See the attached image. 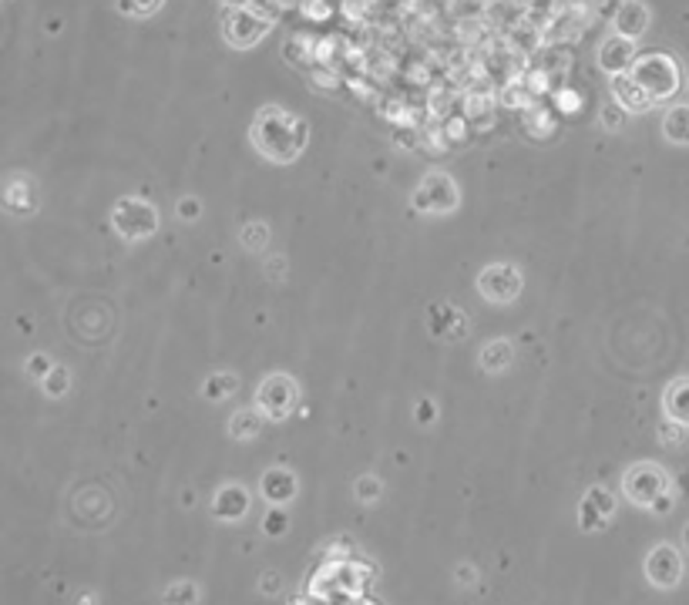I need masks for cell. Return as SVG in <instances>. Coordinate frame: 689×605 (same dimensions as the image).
Returning <instances> with one entry per match:
<instances>
[{
  "label": "cell",
  "instance_id": "cell-31",
  "mask_svg": "<svg viewBox=\"0 0 689 605\" xmlns=\"http://www.w3.org/2000/svg\"><path fill=\"white\" fill-rule=\"evenodd\" d=\"M437 417H441L437 400H434V397H418V404H414V420H418L420 427H431V424H437Z\"/></svg>",
  "mask_w": 689,
  "mask_h": 605
},
{
  "label": "cell",
  "instance_id": "cell-9",
  "mask_svg": "<svg viewBox=\"0 0 689 605\" xmlns=\"http://www.w3.org/2000/svg\"><path fill=\"white\" fill-rule=\"evenodd\" d=\"M642 572H646V582L656 585V589H676L679 582H683V555H679L676 545L669 542H659L649 548V555L642 562Z\"/></svg>",
  "mask_w": 689,
  "mask_h": 605
},
{
  "label": "cell",
  "instance_id": "cell-7",
  "mask_svg": "<svg viewBox=\"0 0 689 605\" xmlns=\"http://www.w3.org/2000/svg\"><path fill=\"white\" fill-rule=\"evenodd\" d=\"M666 491H669V474H666L656 461H639V464H632V468L622 474V494H626L636 508H646V511H649L656 498Z\"/></svg>",
  "mask_w": 689,
  "mask_h": 605
},
{
  "label": "cell",
  "instance_id": "cell-12",
  "mask_svg": "<svg viewBox=\"0 0 689 605\" xmlns=\"http://www.w3.org/2000/svg\"><path fill=\"white\" fill-rule=\"evenodd\" d=\"M259 494H262V501L286 508L299 494V478L289 468H283V464H272V468L259 474Z\"/></svg>",
  "mask_w": 689,
  "mask_h": 605
},
{
  "label": "cell",
  "instance_id": "cell-27",
  "mask_svg": "<svg viewBox=\"0 0 689 605\" xmlns=\"http://www.w3.org/2000/svg\"><path fill=\"white\" fill-rule=\"evenodd\" d=\"M165 7V0H118V14L124 17H152Z\"/></svg>",
  "mask_w": 689,
  "mask_h": 605
},
{
  "label": "cell",
  "instance_id": "cell-28",
  "mask_svg": "<svg viewBox=\"0 0 689 605\" xmlns=\"http://www.w3.org/2000/svg\"><path fill=\"white\" fill-rule=\"evenodd\" d=\"M585 498H589L592 505L599 508V511H602L609 521L616 518V494L609 491V488H602V484H592L589 491H585Z\"/></svg>",
  "mask_w": 689,
  "mask_h": 605
},
{
  "label": "cell",
  "instance_id": "cell-4",
  "mask_svg": "<svg viewBox=\"0 0 689 605\" xmlns=\"http://www.w3.org/2000/svg\"><path fill=\"white\" fill-rule=\"evenodd\" d=\"M296 404H299V383H296V377H289L283 371L266 373L259 380L256 394H253V408L270 424H283V420L293 417Z\"/></svg>",
  "mask_w": 689,
  "mask_h": 605
},
{
  "label": "cell",
  "instance_id": "cell-33",
  "mask_svg": "<svg viewBox=\"0 0 689 605\" xmlns=\"http://www.w3.org/2000/svg\"><path fill=\"white\" fill-rule=\"evenodd\" d=\"M51 371H54V360H51L48 353H31V357H27V363H24V373H27V377H34L37 383L44 380Z\"/></svg>",
  "mask_w": 689,
  "mask_h": 605
},
{
  "label": "cell",
  "instance_id": "cell-26",
  "mask_svg": "<svg viewBox=\"0 0 689 605\" xmlns=\"http://www.w3.org/2000/svg\"><path fill=\"white\" fill-rule=\"evenodd\" d=\"M41 390L51 397V400H58V397H64L68 390H71V371L64 367V363H54V371L41 380Z\"/></svg>",
  "mask_w": 689,
  "mask_h": 605
},
{
  "label": "cell",
  "instance_id": "cell-37",
  "mask_svg": "<svg viewBox=\"0 0 689 605\" xmlns=\"http://www.w3.org/2000/svg\"><path fill=\"white\" fill-rule=\"evenodd\" d=\"M266 276H270V280H283L286 256H270V252H266Z\"/></svg>",
  "mask_w": 689,
  "mask_h": 605
},
{
  "label": "cell",
  "instance_id": "cell-17",
  "mask_svg": "<svg viewBox=\"0 0 689 605\" xmlns=\"http://www.w3.org/2000/svg\"><path fill=\"white\" fill-rule=\"evenodd\" d=\"M663 414L679 427H689V377H676L663 390Z\"/></svg>",
  "mask_w": 689,
  "mask_h": 605
},
{
  "label": "cell",
  "instance_id": "cell-14",
  "mask_svg": "<svg viewBox=\"0 0 689 605\" xmlns=\"http://www.w3.org/2000/svg\"><path fill=\"white\" fill-rule=\"evenodd\" d=\"M468 313L464 309L451 307V303H434L427 309V330L437 340H464L468 336Z\"/></svg>",
  "mask_w": 689,
  "mask_h": 605
},
{
  "label": "cell",
  "instance_id": "cell-25",
  "mask_svg": "<svg viewBox=\"0 0 689 605\" xmlns=\"http://www.w3.org/2000/svg\"><path fill=\"white\" fill-rule=\"evenodd\" d=\"M609 525H612V521L605 518L602 511H599V508L592 505L589 498L582 494V501H579V528L585 531V535H595V531H605Z\"/></svg>",
  "mask_w": 689,
  "mask_h": 605
},
{
  "label": "cell",
  "instance_id": "cell-16",
  "mask_svg": "<svg viewBox=\"0 0 689 605\" xmlns=\"http://www.w3.org/2000/svg\"><path fill=\"white\" fill-rule=\"evenodd\" d=\"M511 363H515V344H511L508 336H494V340H488V344L481 346L478 367L484 373L498 377V373L511 371Z\"/></svg>",
  "mask_w": 689,
  "mask_h": 605
},
{
  "label": "cell",
  "instance_id": "cell-5",
  "mask_svg": "<svg viewBox=\"0 0 689 605\" xmlns=\"http://www.w3.org/2000/svg\"><path fill=\"white\" fill-rule=\"evenodd\" d=\"M474 289H478L481 299H484L488 307H508V303H515V299L521 297L525 272H521L518 262H508V260L488 262V266L478 272Z\"/></svg>",
  "mask_w": 689,
  "mask_h": 605
},
{
  "label": "cell",
  "instance_id": "cell-20",
  "mask_svg": "<svg viewBox=\"0 0 689 605\" xmlns=\"http://www.w3.org/2000/svg\"><path fill=\"white\" fill-rule=\"evenodd\" d=\"M262 424H266V417H262L256 408H239V410H233V417H229V424H225V431H229V437H235V441H256L259 431H262Z\"/></svg>",
  "mask_w": 689,
  "mask_h": 605
},
{
  "label": "cell",
  "instance_id": "cell-10",
  "mask_svg": "<svg viewBox=\"0 0 689 605\" xmlns=\"http://www.w3.org/2000/svg\"><path fill=\"white\" fill-rule=\"evenodd\" d=\"M209 508L216 521H225V525L243 521L253 511V491L243 481H225L222 488H216Z\"/></svg>",
  "mask_w": 689,
  "mask_h": 605
},
{
  "label": "cell",
  "instance_id": "cell-36",
  "mask_svg": "<svg viewBox=\"0 0 689 605\" xmlns=\"http://www.w3.org/2000/svg\"><path fill=\"white\" fill-rule=\"evenodd\" d=\"M455 582L461 585V589H471V585L478 582V572H474V565H468V562H461V565L455 568Z\"/></svg>",
  "mask_w": 689,
  "mask_h": 605
},
{
  "label": "cell",
  "instance_id": "cell-40",
  "mask_svg": "<svg viewBox=\"0 0 689 605\" xmlns=\"http://www.w3.org/2000/svg\"><path fill=\"white\" fill-rule=\"evenodd\" d=\"M78 605H98V602H95V595H91V592H85V595H81V602H78Z\"/></svg>",
  "mask_w": 689,
  "mask_h": 605
},
{
  "label": "cell",
  "instance_id": "cell-23",
  "mask_svg": "<svg viewBox=\"0 0 689 605\" xmlns=\"http://www.w3.org/2000/svg\"><path fill=\"white\" fill-rule=\"evenodd\" d=\"M270 239H272V229L262 219H249L243 229H239V246L246 249V252H266L270 249Z\"/></svg>",
  "mask_w": 689,
  "mask_h": 605
},
{
  "label": "cell",
  "instance_id": "cell-6",
  "mask_svg": "<svg viewBox=\"0 0 689 605\" xmlns=\"http://www.w3.org/2000/svg\"><path fill=\"white\" fill-rule=\"evenodd\" d=\"M629 75L639 81L642 91H646L656 105H659V101H669L679 91L676 61H673L669 54H659V50L636 58V64H632V71H629Z\"/></svg>",
  "mask_w": 689,
  "mask_h": 605
},
{
  "label": "cell",
  "instance_id": "cell-22",
  "mask_svg": "<svg viewBox=\"0 0 689 605\" xmlns=\"http://www.w3.org/2000/svg\"><path fill=\"white\" fill-rule=\"evenodd\" d=\"M202 589L192 579H175L161 589V605H198Z\"/></svg>",
  "mask_w": 689,
  "mask_h": 605
},
{
  "label": "cell",
  "instance_id": "cell-2",
  "mask_svg": "<svg viewBox=\"0 0 689 605\" xmlns=\"http://www.w3.org/2000/svg\"><path fill=\"white\" fill-rule=\"evenodd\" d=\"M111 229L124 243H145L161 229V212L155 202L142 196H122L111 206Z\"/></svg>",
  "mask_w": 689,
  "mask_h": 605
},
{
  "label": "cell",
  "instance_id": "cell-24",
  "mask_svg": "<svg viewBox=\"0 0 689 605\" xmlns=\"http://www.w3.org/2000/svg\"><path fill=\"white\" fill-rule=\"evenodd\" d=\"M354 498L360 505H377L383 498V478L381 474H360L354 481Z\"/></svg>",
  "mask_w": 689,
  "mask_h": 605
},
{
  "label": "cell",
  "instance_id": "cell-30",
  "mask_svg": "<svg viewBox=\"0 0 689 605\" xmlns=\"http://www.w3.org/2000/svg\"><path fill=\"white\" fill-rule=\"evenodd\" d=\"M262 531H266L270 538H280V535H286V531H289V515H286V508L270 505L266 518H262Z\"/></svg>",
  "mask_w": 689,
  "mask_h": 605
},
{
  "label": "cell",
  "instance_id": "cell-32",
  "mask_svg": "<svg viewBox=\"0 0 689 605\" xmlns=\"http://www.w3.org/2000/svg\"><path fill=\"white\" fill-rule=\"evenodd\" d=\"M175 215H179V223H198L202 219V198L182 196L175 202Z\"/></svg>",
  "mask_w": 689,
  "mask_h": 605
},
{
  "label": "cell",
  "instance_id": "cell-35",
  "mask_svg": "<svg viewBox=\"0 0 689 605\" xmlns=\"http://www.w3.org/2000/svg\"><path fill=\"white\" fill-rule=\"evenodd\" d=\"M683 431H686V427H679L673 420H663V424H659V441H663L666 447H676L679 441H683Z\"/></svg>",
  "mask_w": 689,
  "mask_h": 605
},
{
  "label": "cell",
  "instance_id": "cell-39",
  "mask_svg": "<svg viewBox=\"0 0 689 605\" xmlns=\"http://www.w3.org/2000/svg\"><path fill=\"white\" fill-rule=\"evenodd\" d=\"M225 11H239V7H253V0H219Z\"/></svg>",
  "mask_w": 689,
  "mask_h": 605
},
{
  "label": "cell",
  "instance_id": "cell-3",
  "mask_svg": "<svg viewBox=\"0 0 689 605\" xmlns=\"http://www.w3.org/2000/svg\"><path fill=\"white\" fill-rule=\"evenodd\" d=\"M410 209L420 212V215H451V212L461 209V186H457L455 175L434 172L420 175V182L410 192Z\"/></svg>",
  "mask_w": 689,
  "mask_h": 605
},
{
  "label": "cell",
  "instance_id": "cell-13",
  "mask_svg": "<svg viewBox=\"0 0 689 605\" xmlns=\"http://www.w3.org/2000/svg\"><path fill=\"white\" fill-rule=\"evenodd\" d=\"M37 186L27 175H11L0 182V209L11 215H34L37 212Z\"/></svg>",
  "mask_w": 689,
  "mask_h": 605
},
{
  "label": "cell",
  "instance_id": "cell-38",
  "mask_svg": "<svg viewBox=\"0 0 689 605\" xmlns=\"http://www.w3.org/2000/svg\"><path fill=\"white\" fill-rule=\"evenodd\" d=\"M673 508H676V498H673V488H669L666 494H659V498H656L649 511H653V515H669Z\"/></svg>",
  "mask_w": 689,
  "mask_h": 605
},
{
  "label": "cell",
  "instance_id": "cell-34",
  "mask_svg": "<svg viewBox=\"0 0 689 605\" xmlns=\"http://www.w3.org/2000/svg\"><path fill=\"white\" fill-rule=\"evenodd\" d=\"M256 589H259V595L272 599V595L283 592V575H280V572H266V575H259Z\"/></svg>",
  "mask_w": 689,
  "mask_h": 605
},
{
  "label": "cell",
  "instance_id": "cell-1",
  "mask_svg": "<svg viewBox=\"0 0 689 605\" xmlns=\"http://www.w3.org/2000/svg\"><path fill=\"white\" fill-rule=\"evenodd\" d=\"M253 149L272 165H289L309 145V124L303 115L286 112L283 105H262L249 124Z\"/></svg>",
  "mask_w": 689,
  "mask_h": 605
},
{
  "label": "cell",
  "instance_id": "cell-41",
  "mask_svg": "<svg viewBox=\"0 0 689 605\" xmlns=\"http://www.w3.org/2000/svg\"><path fill=\"white\" fill-rule=\"evenodd\" d=\"M683 548L689 552V521H686V528H683Z\"/></svg>",
  "mask_w": 689,
  "mask_h": 605
},
{
  "label": "cell",
  "instance_id": "cell-42",
  "mask_svg": "<svg viewBox=\"0 0 689 605\" xmlns=\"http://www.w3.org/2000/svg\"><path fill=\"white\" fill-rule=\"evenodd\" d=\"M605 4H612V0H605ZM616 4H619V0H616Z\"/></svg>",
  "mask_w": 689,
  "mask_h": 605
},
{
  "label": "cell",
  "instance_id": "cell-11",
  "mask_svg": "<svg viewBox=\"0 0 689 605\" xmlns=\"http://www.w3.org/2000/svg\"><path fill=\"white\" fill-rule=\"evenodd\" d=\"M636 58H639V54H636V41L622 38V34H609V38L599 44V54H595L599 68H602L609 78L629 75Z\"/></svg>",
  "mask_w": 689,
  "mask_h": 605
},
{
  "label": "cell",
  "instance_id": "cell-15",
  "mask_svg": "<svg viewBox=\"0 0 689 605\" xmlns=\"http://www.w3.org/2000/svg\"><path fill=\"white\" fill-rule=\"evenodd\" d=\"M649 21H653V14L642 0H619L616 14H612V31L629 41H639L649 31Z\"/></svg>",
  "mask_w": 689,
  "mask_h": 605
},
{
  "label": "cell",
  "instance_id": "cell-19",
  "mask_svg": "<svg viewBox=\"0 0 689 605\" xmlns=\"http://www.w3.org/2000/svg\"><path fill=\"white\" fill-rule=\"evenodd\" d=\"M235 390H239V373L233 371H212L209 377L202 380V387H198L202 400H209V404H225Z\"/></svg>",
  "mask_w": 689,
  "mask_h": 605
},
{
  "label": "cell",
  "instance_id": "cell-18",
  "mask_svg": "<svg viewBox=\"0 0 689 605\" xmlns=\"http://www.w3.org/2000/svg\"><path fill=\"white\" fill-rule=\"evenodd\" d=\"M612 98L626 108L629 115H636V112H649L656 101L642 91V85L636 81L632 75H616L612 78Z\"/></svg>",
  "mask_w": 689,
  "mask_h": 605
},
{
  "label": "cell",
  "instance_id": "cell-8",
  "mask_svg": "<svg viewBox=\"0 0 689 605\" xmlns=\"http://www.w3.org/2000/svg\"><path fill=\"white\" fill-rule=\"evenodd\" d=\"M270 34V17H262L256 7H239V11L222 14V38L235 50L256 48L259 41Z\"/></svg>",
  "mask_w": 689,
  "mask_h": 605
},
{
  "label": "cell",
  "instance_id": "cell-29",
  "mask_svg": "<svg viewBox=\"0 0 689 605\" xmlns=\"http://www.w3.org/2000/svg\"><path fill=\"white\" fill-rule=\"evenodd\" d=\"M626 115H629V112L622 108V105H619L616 98H609V101L602 105V112H599V122H602L605 132H619V128L626 124Z\"/></svg>",
  "mask_w": 689,
  "mask_h": 605
},
{
  "label": "cell",
  "instance_id": "cell-21",
  "mask_svg": "<svg viewBox=\"0 0 689 605\" xmlns=\"http://www.w3.org/2000/svg\"><path fill=\"white\" fill-rule=\"evenodd\" d=\"M663 138L669 145H689V105H673L663 115Z\"/></svg>",
  "mask_w": 689,
  "mask_h": 605
}]
</instances>
